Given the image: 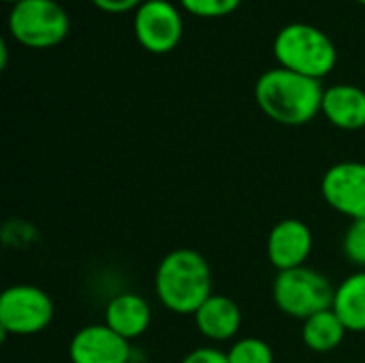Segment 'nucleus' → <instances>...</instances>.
Listing matches in <instances>:
<instances>
[{"label": "nucleus", "instance_id": "f257e3e1", "mask_svg": "<svg viewBox=\"0 0 365 363\" xmlns=\"http://www.w3.org/2000/svg\"><path fill=\"white\" fill-rule=\"evenodd\" d=\"M325 88L319 79L276 66L255 83V98L261 111L282 126H304L312 122L323 107Z\"/></svg>", "mask_w": 365, "mask_h": 363}, {"label": "nucleus", "instance_id": "f03ea898", "mask_svg": "<svg viewBox=\"0 0 365 363\" xmlns=\"http://www.w3.org/2000/svg\"><path fill=\"white\" fill-rule=\"evenodd\" d=\"M212 267L207 259L192 248L167 252L154 274L158 302L173 315L195 317V312L214 295Z\"/></svg>", "mask_w": 365, "mask_h": 363}, {"label": "nucleus", "instance_id": "7ed1b4c3", "mask_svg": "<svg viewBox=\"0 0 365 363\" xmlns=\"http://www.w3.org/2000/svg\"><path fill=\"white\" fill-rule=\"evenodd\" d=\"M274 56L282 68L319 81L327 77L338 62L334 41L321 28L306 21H293L278 30L274 36Z\"/></svg>", "mask_w": 365, "mask_h": 363}, {"label": "nucleus", "instance_id": "20e7f679", "mask_svg": "<svg viewBox=\"0 0 365 363\" xmlns=\"http://www.w3.org/2000/svg\"><path fill=\"white\" fill-rule=\"evenodd\" d=\"M336 287L314 267H295L278 272L272 285V297L278 310L291 319L306 321L334 304Z\"/></svg>", "mask_w": 365, "mask_h": 363}, {"label": "nucleus", "instance_id": "39448f33", "mask_svg": "<svg viewBox=\"0 0 365 363\" xmlns=\"http://www.w3.org/2000/svg\"><path fill=\"white\" fill-rule=\"evenodd\" d=\"M11 36L30 49H51L71 32V17L56 0H21L6 17Z\"/></svg>", "mask_w": 365, "mask_h": 363}, {"label": "nucleus", "instance_id": "423d86ee", "mask_svg": "<svg viewBox=\"0 0 365 363\" xmlns=\"http://www.w3.org/2000/svg\"><path fill=\"white\" fill-rule=\"evenodd\" d=\"M53 315V300L34 285H11L0 295L2 336L41 334L51 325Z\"/></svg>", "mask_w": 365, "mask_h": 363}, {"label": "nucleus", "instance_id": "0eeeda50", "mask_svg": "<svg viewBox=\"0 0 365 363\" xmlns=\"http://www.w3.org/2000/svg\"><path fill=\"white\" fill-rule=\"evenodd\" d=\"M133 26L139 45L156 56L173 51L184 34L182 13L169 0H145L135 11Z\"/></svg>", "mask_w": 365, "mask_h": 363}, {"label": "nucleus", "instance_id": "6e6552de", "mask_svg": "<svg viewBox=\"0 0 365 363\" xmlns=\"http://www.w3.org/2000/svg\"><path fill=\"white\" fill-rule=\"evenodd\" d=\"M325 203L353 220H365V163L342 160L331 165L321 180Z\"/></svg>", "mask_w": 365, "mask_h": 363}, {"label": "nucleus", "instance_id": "1a4fd4ad", "mask_svg": "<svg viewBox=\"0 0 365 363\" xmlns=\"http://www.w3.org/2000/svg\"><path fill=\"white\" fill-rule=\"evenodd\" d=\"M130 342L105 323L81 327L68 344L73 363H130Z\"/></svg>", "mask_w": 365, "mask_h": 363}, {"label": "nucleus", "instance_id": "9d476101", "mask_svg": "<svg viewBox=\"0 0 365 363\" xmlns=\"http://www.w3.org/2000/svg\"><path fill=\"white\" fill-rule=\"evenodd\" d=\"M267 261L278 270L304 267L314 248L312 229L299 218H284L267 235Z\"/></svg>", "mask_w": 365, "mask_h": 363}, {"label": "nucleus", "instance_id": "9b49d317", "mask_svg": "<svg viewBox=\"0 0 365 363\" xmlns=\"http://www.w3.org/2000/svg\"><path fill=\"white\" fill-rule=\"evenodd\" d=\"M197 332L210 342H227L240 334L242 310L235 300L214 293L197 312H195Z\"/></svg>", "mask_w": 365, "mask_h": 363}, {"label": "nucleus", "instance_id": "f8f14e48", "mask_svg": "<svg viewBox=\"0 0 365 363\" xmlns=\"http://www.w3.org/2000/svg\"><path fill=\"white\" fill-rule=\"evenodd\" d=\"M152 323V308L145 297L137 293H118L105 306V325L128 342L141 338Z\"/></svg>", "mask_w": 365, "mask_h": 363}, {"label": "nucleus", "instance_id": "ddd939ff", "mask_svg": "<svg viewBox=\"0 0 365 363\" xmlns=\"http://www.w3.org/2000/svg\"><path fill=\"white\" fill-rule=\"evenodd\" d=\"M321 113L340 131H359L365 126V90L353 83L325 88Z\"/></svg>", "mask_w": 365, "mask_h": 363}, {"label": "nucleus", "instance_id": "4468645a", "mask_svg": "<svg viewBox=\"0 0 365 363\" xmlns=\"http://www.w3.org/2000/svg\"><path fill=\"white\" fill-rule=\"evenodd\" d=\"M331 310L340 317L346 332H365V270H357L346 276L334 293Z\"/></svg>", "mask_w": 365, "mask_h": 363}, {"label": "nucleus", "instance_id": "2eb2a0df", "mask_svg": "<svg viewBox=\"0 0 365 363\" xmlns=\"http://www.w3.org/2000/svg\"><path fill=\"white\" fill-rule=\"evenodd\" d=\"M346 334L349 332H346L344 323L331 308L302 321V340H304L306 349H310L312 353L336 351L344 342Z\"/></svg>", "mask_w": 365, "mask_h": 363}, {"label": "nucleus", "instance_id": "dca6fc26", "mask_svg": "<svg viewBox=\"0 0 365 363\" xmlns=\"http://www.w3.org/2000/svg\"><path fill=\"white\" fill-rule=\"evenodd\" d=\"M227 357L229 363H274V351L265 340L248 336L235 340L227 351Z\"/></svg>", "mask_w": 365, "mask_h": 363}, {"label": "nucleus", "instance_id": "f3484780", "mask_svg": "<svg viewBox=\"0 0 365 363\" xmlns=\"http://www.w3.org/2000/svg\"><path fill=\"white\" fill-rule=\"evenodd\" d=\"M184 11H188L195 17L216 19L231 15L240 9L242 0H180Z\"/></svg>", "mask_w": 365, "mask_h": 363}, {"label": "nucleus", "instance_id": "a211bd4d", "mask_svg": "<svg viewBox=\"0 0 365 363\" xmlns=\"http://www.w3.org/2000/svg\"><path fill=\"white\" fill-rule=\"evenodd\" d=\"M342 250L349 263L365 270V220H353L344 233Z\"/></svg>", "mask_w": 365, "mask_h": 363}, {"label": "nucleus", "instance_id": "6ab92c4d", "mask_svg": "<svg viewBox=\"0 0 365 363\" xmlns=\"http://www.w3.org/2000/svg\"><path fill=\"white\" fill-rule=\"evenodd\" d=\"M180 363H229V357L216 347H201L190 351Z\"/></svg>", "mask_w": 365, "mask_h": 363}, {"label": "nucleus", "instance_id": "aec40b11", "mask_svg": "<svg viewBox=\"0 0 365 363\" xmlns=\"http://www.w3.org/2000/svg\"><path fill=\"white\" fill-rule=\"evenodd\" d=\"M145 0H92V4L105 13H126V11H133V9H139Z\"/></svg>", "mask_w": 365, "mask_h": 363}, {"label": "nucleus", "instance_id": "412c9836", "mask_svg": "<svg viewBox=\"0 0 365 363\" xmlns=\"http://www.w3.org/2000/svg\"><path fill=\"white\" fill-rule=\"evenodd\" d=\"M0 51H2V58H0V68H4V66H6V62H9V53H6V43H4V41H0Z\"/></svg>", "mask_w": 365, "mask_h": 363}, {"label": "nucleus", "instance_id": "4be33fe9", "mask_svg": "<svg viewBox=\"0 0 365 363\" xmlns=\"http://www.w3.org/2000/svg\"><path fill=\"white\" fill-rule=\"evenodd\" d=\"M2 2H9V4H17V2H21V0H2Z\"/></svg>", "mask_w": 365, "mask_h": 363}, {"label": "nucleus", "instance_id": "5701e85b", "mask_svg": "<svg viewBox=\"0 0 365 363\" xmlns=\"http://www.w3.org/2000/svg\"><path fill=\"white\" fill-rule=\"evenodd\" d=\"M357 2H359V4H364V6H365V0H357Z\"/></svg>", "mask_w": 365, "mask_h": 363}]
</instances>
